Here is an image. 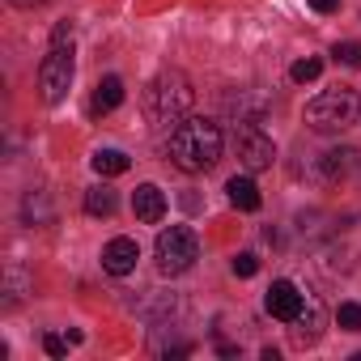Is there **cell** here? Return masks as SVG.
I'll list each match as a JSON object with an SVG mask.
<instances>
[{
    "label": "cell",
    "instance_id": "obj_16",
    "mask_svg": "<svg viewBox=\"0 0 361 361\" xmlns=\"http://www.w3.org/2000/svg\"><path fill=\"white\" fill-rule=\"evenodd\" d=\"M319 73H323V64H319L314 56H306V60H298V64L289 68L293 85H310V81H319Z\"/></svg>",
    "mask_w": 361,
    "mask_h": 361
},
{
    "label": "cell",
    "instance_id": "obj_4",
    "mask_svg": "<svg viewBox=\"0 0 361 361\" xmlns=\"http://www.w3.org/2000/svg\"><path fill=\"white\" fill-rule=\"evenodd\" d=\"M306 123H310L314 132H323V136L353 128V123H357V98H353V90L336 85V90H323L319 98H310Z\"/></svg>",
    "mask_w": 361,
    "mask_h": 361
},
{
    "label": "cell",
    "instance_id": "obj_8",
    "mask_svg": "<svg viewBox=\"0 0 361 361\" xmlns=\"http://www.w3.org/2000/svg\"><path fill=\"white\" fill-rule=\"evenodd\" d=\"M357 170V153L353 149H327L314 157V178L319 183H344V178Z\"/></svg>",
    "mask_w": 361,
    "mask_h": 361
},
{
    "label": "cell",
    "instance_id": "obj_10",
    "mask_svg": "<svg viewBox=\"0 0 361 361\" xmlns=\"http://www.w3.org/2000/svg\"><path fill=\"white\" fill-rule=\"evenodd\" d=\"M132 213H136V221L157 226V221L166 217V192H161V188H153V183H140V188H136V196H132Z\"/></svg>",
    "mask_w": 361,
    "mask_h": 361
},
{
    "label": "cell",
    "instance_id": "obj_11",
    "mask_svg": "<svg viewBox=\"0 0 361 361\" xmlns=\"http://www.w3.org/2000/svg\"><path fill=\"white\" fill-rule=\"evenodd\" d=\"M123 102V81L119 77H102L90 94V115H111L115 106Z\"/></svg>",
    "mask_w": 361,
    "mask_h": 361
},
{
    "label": "cell",
    "instance_id": "obj_17",
    "mask_svg": "<svg viewBox=\"0 0 361 361\" xmlns=\"http://www.w3.org/2000/svg\"><path fill=\"white\" fill-rule=\"evenodd\" d=\"M336 323L344 331H361V302H340L336 306Z\"/></svg>",
    "mask_w": 361,
    "mask_h": 361
},
{
    "label": "cell",
    "instance_id": "obj_3",
    "mask_svg": "<svg viewBox=\"0 0 361 361\" xmlns=\"http://www.w3.org/2000/svg\"><path fill=\"white\" fill-rule=\"evenodd\" d=\"M68 85H73V26L60 22V26L51 30V47H47V56H43V64H39L43 102L56 106V102L68 94Z\"/></svg>",
    "mask_w": 361,
    "mask_h": 361
},
{
    "label": "cell",
    "instance_id": "obj_18",
    "mask_svg": "<svg viewBox=\"0 0 361 361\" xmlns=\"http://www.w3.org/2000/svg\"><path fill=\"white\" fill-rule=\"evenodd\" d=\"M336 64H344V68H361V43H336Z\"/></svg>",
    "mask_w": 361,
    "mask_h": 361
},
{
    "label": "cell",
    "instance_id": "obj_12",
    "mask_svg": "<svg viewBox=\"0 0 361 361\" xmlns=\"http://www.w3.org/2000/svg\"><path fill=\"white\" fill-rule=\"evenodd\" d=\"M226 196H230V204L243 209V213H255V209L264 204V200H259V188L251 183L247 174H234V178H230V183H226Z\"/></svg>",
    "mask_w": 361,
    "mask_h": 361
},
{
    "label": "cell",
    "instance_id": "obj_14",
    "mask_svg": "<svg viewBox=\"0 0 361 361\" xmlns=\"http://www.w3.org/2000/svg\"><path fill=\"white\" fill-rule=\"evenodd\" d=\"M90 166L98 170V174H106V178H115V174H123L132 161H128V153L123 149H98L94 157H90Z\"/></svg>",
    "mask_w": 361,
    "mask_h": 361
},
{
    "label": "cell",
    "instance_id": "obj_1",
    "mask_svg": "<svg viewBox=\"0 0 361 361\" xmlns=\"http://www.w3.org/2000/svg\"><path fill=\"white\" fill-rule=\"evenodd\" d=\"M221 128L213 123V119H183L174 132H170V145H166V153H170V161L183 170V174H204V170H213L217 166V157H221Z\"/></svg>",
    "mask_w": 361,
    "mask_h": 361
},
{
    "label": "cell",
    "instance_id": "obj_6",
    "mask_svg": "<svg viewBox=\"0 0 361 361\" xmlns=\"http://www.w3.org/2000/svg\"><path fill=\"white\" fill-rule=\"evenodd\" d=\"M234 145H238V161L247 170H268L276 161V145H272L268 132H259V123H243L238 136H234Z\"/></svg>",
    "mask_w": 361,
    "mask_h": 361
},
{
    "label": "cell",
    "instance_id": "obj_20",
    "mask_svg": "<svg viewBox=\"0 0 361 361\" xmlns=\"http://www.w3.org/2000/svg\"><path fill=\"white\" fill-rule=\"evenodd\" d=\"M68 344H73V340H64V336H56V331H47V336H43V348H47L51 357H64V353H68Z\"/></svg>",
    "mask_w": 361,
    "mask_h": 361
},
{
    "label": "cell",
    "instance_id": "obj_2",
    "mask_svg": "<svg viewBox=\"0 0 361 361\" xmlns=\"http://www.w3.org/2000/svg\"><path fill=\"white\" fill-rule=\"evenodd\" d=\"M192 102H196V90H192V81L178 68H166V73H157L145 85V115H149L153 128H170L174 132L178 123L188 119Z\"/></svg>",
    "mask_w": 361,
    "mask_h": 361
},
{
    "label": "cell",
    "instance_id": "obj_7",
    "mask_svg": "<svg viewBox=\"0 0 361 361\" xmlns=\"http://www.w3.org/2000/svg\"><path fill=\"white\" fill-rule=\"evenodd\" d=\"M306 293L293 285V281H272V289L264 293V310L272 314V319H281V323H293L302 310H306Z\"/></svg>",
    "mask_w": 361,
    "mask_h": 361
},
{
    "label": "cell",
    "instance_id": "obj_5",
    "mask_svg": "<svg viewBox=\"0 0 361 361\" xmlns=\"http://www.w3.org/2000/svg\"><path fill=\"white\" fill-rule=\"evenodd\" d=\"M157 268L166 272V276H178V272H188L192 264H196V255H200V243H196V234L188 230V226H170V230H161L157 234Z\"/></svg>",
    "mask_w": 361,
    "mask_h": 361
},
{
    "label": "cell",
    "instance_id": "obj_21",
    "mask_svg": "<svg viewBox=\"0 0 361 361\" xmlns=\"http://www.w3.org/2000/svg\"><path fill=\"white\" fill-rule=\"evenodd\" d=\"M310 9H314V13H336L340 0H310Z\"/></svg>",
    "mask_w": 361,
    "mask_h": 361
},
{
    "label": "cell",
    "instance_id": "obj_22",
    "mask_svg": "<svg viewBox=\"0 0 361 361\" xmlns=\"http://www.w3.org/2000/svg\"><path fill=\"white\" fill-rule=\"evenodd\" d=\"M9 5H18V9H35V5H47V0H9Z\"/></svg>",
    "mask_w": 361,
    "mask_h": 361
},
{
    "label": "cell",
    "instance_id": "obj_9",
    "mask_svg": "<svg viewBox=\"0 0 361 361\" xmlns=\"http://www.w3.org/2000/svg\"><path fill=\"white\" fill-rule=\"evenodd\" d=\"M136 259H140V247H136V238H111L106 247H102V268L111 272V276H128V272H136Z\"/></svg>",
    "mask_w": 361,
    "mask_h": 361
},
{
    "label": "cell",
    "instance_id": "obj_15",
    "mask_svg": "<svg viewBox=\"0 0 361 361\" xmlns=\"http://www.w3.org/2000/svg\"><path fill=\"white\" fill-rule=\"evenodd\" d=\"M85 213L90 217H111L115 213V192L111 188H90L85 192Z\"/></svg>",
    "mask_w": 361,
    "mask_h": 361
},
{
    "label": "cell",
    "instance_id": "obj_13",
    "mask_svg": "<svg viewBox=\"0 0 361 361\" xmlns=\"http://www.w3.org/2000/svg\"><path fill=\"white\" fill-rule=\"evenodd\" d=\"M314 340H319V306L306 302V310L293 319V344L306 348V344H314Z\"/></svg>",
    "mask_w": 361,
    "mask_h": 361
},
{
    "label": "cell",
    "instance_id": "obj_19",
    "mask_svg": "<svg viewBox=\"0 0 361 361\" xmlns=\"http://www.w3.org/2000/svg\"><path fill=\"white\" fill-rule=\"evenodd\" d=\"M255 272H259V259H255L251 251L234 255V276H255Z\"/></svg>",
    "mask_w": 361,
    "mask_h": 361
}]
</instances>
